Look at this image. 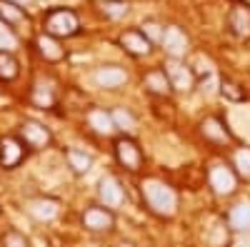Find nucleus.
I'll list each match as a JSON object with an SVG mask.
<instances>
[{
  "mask_svg": "<svg viewBox=\"0 0 250 247\" xmlns=\"http://www.w3.org/2000/svg\"><path fill=\"white\" fill-rule=\"evenodd\" d=\"M140 195H143L145 208L163 220H170L178 212V192L170 182L158 180V177H148V180L140 182Z\"/></svg>",
  "mask_w": 250,
  "mask_h": 247,
  "instance_id": "f257e3e1",
  "label": "nucleus"
},
{
  "mask_svg": "<svg viewBox=\"0 0 250 247\" xmlns=\"http://www.w3.org/2000/svg\"><path fill=\"white\" fill-rule=\"evenodd\" d=\"M43 28H45L48 35H53L58 40L60 38H73L80 30V18L70 8H53L43 18Z\"/></svg>",
  "mask_w": 250,
  "mask_h": 247,
  "instance_id": "f03ea898",
  "label": "nucleus"
},
{
  "mask_svg": "<svg viewBox=\"0 0 250 247\" xmlns=\"http://www.w3.org/2000/svg\"><path fill=\"white\" fill-rule=\"evenodd\" d=\"M238 172L233 170V165H225V162H215L210 170H208V182L215 195L220 197H230L238 190Z\"/></svg>",
  "mask_w": 250,
  "mask_h": 247,
  "instance_id": "7ed1b4c3",
  "label": "nucleus"
},
{
  "mask_svg": "<svg viewBox=\"0 0 250 247\" xmlns=\"http://www.w3.org/2000/svg\"><path fill=\"white\" fill-rule=\"evenodd\" d=\"M113 152H115V160H118L120 168L130 170V172H138L143 168V150L130 137H118L115 145H113Z\"/></svg>",
  "mask_w": 250,
  "mask_h": 247,
  "instance_id": "20e7f679",
  "label": "nucleus"
},
{
  "mask_svg": "<svg viewBox=\"0 0 250 247\" xmlns=\"http://www.w3.org/2000/svg\"><path fill=\"white\" fill-rule=\"evenodd\" d=\"M163 70H165V75H168V80H170V85H173V90H178V93H188V90H193L195 88V73L188 68L183 60H168V63L163 65Z\"/></svg>",
  "mask_w": 250,
  "mask_h": 247,
  "instance_id": "39448f33",
  "label": "nucleus"
},
{
  "mask_svg": "<svg viewBox=\"0 0 250 247\" xmlns=\"http://www.w3.org/2000/svg\"><path fill=\"white\" fill-rule=\"evenodd\" d=\"M113 225H115V215L105 205H93V208L83 212V228L90 232H108L113 230Z\"/></svg>",
  "mask_w": 250,
  "mask_h": 247,
  "instance_id": "423d86ee",
  "label": "nucleus"
},
{
  "mask_svg": "<svg viewBox=\"0 0 250 247\" xmlns=\"http://www.w3.org/2000/svg\"><path fill=\"white\" fill-rule=\"evenodd\" d=\"M98 197H100V205H105V208L115 210L125 202V190L123 185L115 175H103L98 180Z\"/></svg>",
  "mask_w": 250,
  "mask_h": 247,
  "instance_id": "0eeeda50",
  "label": "nucleus"
},
{
  "mask_svg": "<svg viewBox=\"0 0 250 247\" xmlns=\"http://www.w3.org/2000/svg\"><path fill=\"white\" fill-rule=\"evenodd\" d=\"M163 50L165 55H168L170 60H183L185 53L190 50V40H188L185 30H180L178 25H170V28H165V35H163Z\"/></svg>",
  "mask_w": 250,
  "mask_h": 247,
  "instance_id": "6e6552de",
  "label": "nucleus"
},
{
  "mask_svg": "<svg viewBox=\"0 0 250 247\" xmlns=\"http://www.w3.org/2000/svg\"><path fill=\"white\" fill-rule=\"evenodd\" d=\"M200 135L208 142H218V145H228V142H233L230 128H228L218 115H208V117L200 120Z\"/></svg>",
  "mask_w": 250,
  "mask_h": 247,
  "instance_id": "1a4fd4ad",
  "label": "nucleus"
},
{
  "mask_svg": "<svg viewBox=\"0 0 250 247\" xmlns=\"http://www.w3.org/2000/svg\"><path fill=\"white\" fill-rule=\"evenodd\" d=\"M228 30L240 40H250V5L233 3L230 13H228Z\"/></svg>",
  "mask_w": 250,
  "mask_h": 247,
  "instance_id": "9d476101",
  "label": "nucleus"
},
{
  "mask_svg": "<svg viewBox=\"0 0 250 247\" xmlns=\"http://www.w3.org/2000/svg\"><path fill=\"white\" fill-rule=\"evenodd\" d=\"M118 45L128 55H133V57H145V55H150V50H153V43L140 30H125V33H120Z\"/></svg>",
  "mask_w": 250,
  "mask_h": 247,
  "instance_id": "9b49d317",
  "label": "nucleus"
},
{
  "mask_svg": "<svg viewBox=\"0 0 250 247\" xmlns=\"http://www.w3.org/2000/svg\"><path fill=\"white\" fill-rule=\"evenodd\" d=\"M20 135H23L25 145H30V148H35V150L48 148L50 140H53L50 130L43 125V122H38V120H25L23 125H20Z\"/></svg>",
  "mask_w": 250,
  "mask_h": 247,
  "instance_id": "f8f14e48",
  "label": "nucleus"
},
{
  "mask_svg": "<svg viewBox=\"0 0 250 247\" xmlns=\"http://www.w3.org/2000/svg\"><path fill=\"white\" fill-rule=\"evenodd\" d=\"M143 88L155 97H168L173 93V85H170V80H168L163 68H153V70L145 73L143 75Z\"/></svg>",
  "mask_w": 250,
  "mask_h": 247,
  "instance_id": "ddd939ff",
  "label": "nucleus"
},
{
  "mask_svg": "<svg viewBox=\"0 0 250 247\" xmlns=\"http://www.w3.org/2000/svg\"><path fill=\"white\" fill-rule=\"evenodd\" d=\"M95 82L100 88H105V90H115L120 85H125L128 82V70L120 68V65H103L95 70Z\"/></svg>",
  "mask_w": 250,
  "mask_h": 247,
  "instance_id": "4468645a",
  "label": "nucleus"
},
{
  "mask_svg": "<svg viewBox=\"0 0 250 247\" xmlns=\"http://www.w3.org/2000/svg\"><path fill=\"white\" fill-rule=\"evenodd\" d=\"M35 48H38L40 57H45L48 63H58V60L65 57V48L60 45V40H58V38H53V35H48V33L38 35Z\"/></svg>",
  "mask_w": 250,
  "mask_h": 247,
  "instance_id": "2eb2a0df",
  "label": "nucleus"
},
{
  "mask_svg": "<svg viewBox=\"0 0 250 247\" xmlns=\"http://www.w3.org/2000/svg\"><path fill=\"white\" fill-rule=\"evenodd\" d=\"M228 228L235 232L250 230V200H243L230 208V212H228Z\"/></svg>",
  "mask_w": 250,
  "mask_h": 247,
  "instance_id": "dca6fc26",
  "label": "nucleus"
},
{
  "mask_svg": "<svg viewBox=\"0 0 250 247\" xmlns=\"http://www.w3.org/2000/svg\"><path fill=\"white\" fill-rule=\"evenodd\" d=\"M28 212H30L35 220H40V222H50V220H55V217H58L60 205H58V200L40 197V200H33V202L28 205Z\"/></svg>",
  "mask_w": 250,
  "mask_h": 247,
  "instance_id": "f3484780",
  "label": "nucleus"
},
{
  "mask_svg": "<svg viewBox=\"0 0 250 247\" xmlns=\"http://www.w3.org/2000/svg\"><path fill=\"white\" fill-rule=\"evenodd\" d=\"M23 160V145L15 137H3L0 140V165L3 168H15V165Z\"/></svg>",
  "mask_w": 250,
  "mask_h": 247,
  "instance_id": "a211bd4d",
  "label": "nucleus"
},
{
  "mask_svg": "<svg viewBox=\"0 0 250 247\" xmlns=\"http://www.w3.org/2000/svg\"><path fill=\"white\" fill-rule=\"evenodd\" d=\"M88 125L98 133V135H113L118 128H115V122H113V115L110 110H103V108H95L88 113Z\"/></svg>",
  "mask_w": 250,
  "mask_h": 247,
  "instance_id": "6ab92c4d",
  "label": "nucleus"
},
{
  "mask_svg": "<svg viewBox=\"0 0 250 247\" xmlns=\"http://www.w3.org/2000/svg\"><path fill=\"white\" fill-rule=\"evenodd\" d=\"M0 20H3L5 25H23V23H28V15L18 3L0 0Z\"/></svg>",
  "mask_w": 250,
  "mask_h": 247,
  "instance_id": "aec40b11",
  "label": "nucleus"
},
{
  "mask_svg": "<svg viewBox=\"0 0 250 247\" xmlns=\"http://www.w3.org/2000/svg\"><path fill=\"white\" fill-rule=\"evenodd\" d=\"M65 157H68V168H70L75 175H85V172L93 168V157H90L88 152H83V150H68Z\"/></svg>",
  "mask_w": 250,
  "mask_h": 247,
  "instance_id": "412c9836",
  "label": "nucleus"
},
{
  "mask_svg": "<svg viewBox=\"0 0 250 247\" xmlns=\"http://www.w3.org/2000/svg\"><path fill=\"white\" fill-rule=\"evenodd\" d=\"M128 10H130L128 0H103L100 3V13L108 20H120V18L128 15Z\"/></svg>",
  "mask_w": 250,
  "mask_h": 247,
  "instance_id": "4be33fe9",
  "label": "nucleus"
},
{
  "mask_svg": "<svg viewBox=\"0 0 250 247\" xmlns=\"http://www.w3.org/2000/svg\"><path fill=\"white\" fill-rule=\"evenodd\" d=\"M233 170L240 180L250 182V148H238L233 152Z\"/></svg>",
  "mask_w": 250,
  "mask_h": 247,
  "instance_id": "5701e85b",
  "label": "nucleus"
},
{
  "mask_svg": "<svg viewBox=\"0 0 250 247\" xmlns=\"http://www.w3.org/2000/svg\"><path fill=\"white\" fill-rule=\"evenodd\" d=\"M20 73V65L10 50H0V80H15Z\"/></svg>",
  "mask_w": 250,
  "mask_h": 247,
  "instance_id": "b1692460",
  "label": "nucleus"
},
{
  "mask_svg": "<svg viewBox=\"0 0 250 247\" xmlns=\"http://www.w3.org/2000/svg\"><path fill=\"white\" fill-rule=\"evenodd\" d=\"M218 88H220V95H223L225 100H230V102H243V100H245L243 85H238V82L230 80V77H223Z\"/></svg>",
  "mask_w": 250,
  "mask_h": 247,
  "instance_id": "393cba45",
  "label": "nucleus"
},
{
  "mask_svg": "<svg viewBox=\"0 0 250 247\" xmlns=\"http://www.w3.org/2000/svg\"><path fill=\"white\" fill-rule=\"evenodd\" d=\"M110 115H113V122H115L118 130H123V133H133L135 130V115L130 110L115 108V110H110Z\"/></svg>",
  "mask_w": 250,
  "mask_h": 247,
  "instance_id": "a878e982",
  "label": "nucleus"
},
{
  "mask_svg": "<svg viewBox=\"0 0 250 247\" xmlns=\"http://www.w3.org/2000/svg\"><path fill=\"white\" fill-rule=\"evenodd\" d=\"M33 102L38 108H53L55 105V95H53V88L43 85V82H38L33 88Z\"/></svg>",
  "mask_w": 250,
  "mask_h": 247,
  "instance_id": "bb28decb",
  "label": "nucleus"
},
{
  "mask_svg": "<svg viewBox=\"0 0 250 247\" xmlns=\"http://www.w3.org/2000/svg\"><path fill=\"white\" fill-rule=\"evenodd\" d=\"M140 33L150 40V43H163V35H165V25H160L158 20H145V23L140 25Z\"/></svg>",
  "mask_w": 250,
  "mask_h": 247,
  "instance_id": "cd10ccee",
  "label": "nucleus"
},
{
  "mask_svg": "<svg viewBox=\"0 0 250 247\" xmlns=\"http://www.w3.org/2000/svg\"><path fill=\"white\" fill-rule=\"evenodd\" d=\"M15 43H18V40H15L10 25H5L3 20H0V50H13Z\"/></svg>",
  "mask_w": 250,
  "mask_h": 247,
  "instance_id": "c85d7f7f",
  "label": "nucleus"
},
{
  "mask_svg": "<svg viewBox=\"0 0 250 247\" xmlns=\"http://www.w3.org/2000/svg\"><path fill=\"white\" fill-rule=\"evenodd\" d=\"M3 245H5V247H28V240H25V235H20V232L10 230V232H5Z\"/></svg>",
  "mask_w": 250,
  "mask_h": 247,
  "instance_id": "c756f323",
  "label": "nucleus"
},
{
  "mask_svg": "<svg viewBox=\"0 0 250 247\" xmlns=\"http://www.w3.org/2000/svg\"><path fill=\"white\" fill-rule=\"evenodd\" d=\"M118 247H135V245H133V242H128V240H123V242H120Z\"/></svg>",
  "mask_w": 250,
  "mask_h": 247,
  "instance_id": "7c9ffc66",
  "label": "nucleus"
},
{
  "mask_svg": "<svg viewBox=\"0 0 250 247\" xmlns=\"http://www.w3.org/2000/svg\"><path fill=\"white\" fill-rule=\"evenodd\" d=\"M10 3H18V5H25V3H30V0H10Z\"/></svg>",
  "mask_w": 250,
  "mask_h": 247,
  "instance_id": "2f4dec72",
  "label": "nucleus"
}]
</instances>
